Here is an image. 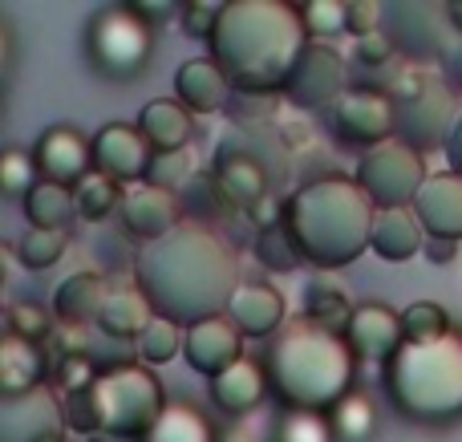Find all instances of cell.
Masks as SVG:
<instances>
[{
	"mask_svg": "<svg viewBox=\"0 0 462 442\" xmlns=\"http://www.w3.org/2000/svg\"><path fill=\"white\" fill-rule=\"evenodd\" d=\"M16 252H21V268H29V272H49V268L61 264L65 252H69V232H37V227H29V232L21 235V244H16Z\"/></svg>",
	"mask_w": 462,
	"mask_h": 442,
	"instance_id": "36",
	"label": "cell"
},
{
	"mask_svg": "<svg viewBox=\"0 0 462 442\" xmlns=\"http://www.w3.org/2000/svg\"><path fill=\"white\" fill-rule=\"evenodd\" d=\"M8 65H13V32H8V24L0 21V78L8 73Z\"/></svg>",
	"mask_w": 462,
	"mask_h": 442,
	"instance_id": "55",
	"label": "cell"
},
{
	"mask_svg": "<svg viewBox=\"0 0 462 442\" xmlns=\"http://www.w3.org/2000/svg\"><path fill=\"white\" fill-rule=\"evenodd\" d=\"M272 394V378H268V362L244 354L227 373H219L211 382V406H216L224 419H247L255 414Z\"/></svg>",
	"mask_w": 462,
	"mask_h": 442,
	"instance_id": "18",
	"label": "cell"
},
{
	"mask_svg": "<svg viewBox=\"0 0 462 442\" xmlns=\"http://www.w3.org/2000/svg\"><path fill=\"white\" fill-rule=\"evenodd\" d=\"M247 216H252V224L260 227V232H268V227H276V224H284V199H276V195H263L260 203H255L252 211H247Z\"/></svg>",
	"mask_w": 462,
	"mask_h": 442,
	"instance_id": "48",
	"label": "cell"
},
{
	"mask_svg": "<svg viewBox=\"0 0 462 442\" xmlns=\"http://www.w3.org/2000/svg\"><path fill=\"white\" fill-rule=\"evenodd\" d=\"M41 183V167L24 146H0V199L24 203Z\"/></svg>",
	"mask_w": 462,
	"mask_h": 442,
	"instance_id": "34",
	"label": "cell"
},
{
	"mask_svg": "<svg viewBox=\"0 0 462 442\" xmlns=\"http://www.w3.org/2000/svg\"><path fill=\"white\" fill-rule=\"evenodd\" d=\"M151 321H154V308L143 292L138 289H110L102 317H97V329L114 341H138Z\"/></svg>",
	"mask_w": 462,
	"mask_h": 442,
	"instance_id": "29",
	"label": "cell"
},
{
	"mask_svg": "<svg viewBox=\"0 0 462 442\" xmlns=\"http://www.w3.org/2000/svg\"><path fill=\"white\" fill-rule=\"evenodd\" d=\"M442 65H447V81H450V86H458V89H462V37H458V45H450V49H447Z\"/></svg>",
	"mask_w": 462,
	"mask_h": 442,
	"instance_id": "52",
	"label": "cell"
},
{
	"mask_svg": "<svg viewBox=\"0 0 462 442\" xmlns=\"http://www.w3.org/2000/svg\"><path fill=\"white\" fill-rule=\"evenodd\" d=\"M24 207V219H29L37 232H69V224L78 219V203H73V191L69 187H57V183H45L41 179L37 191L21 203Z\"/></svg>",
	"mask_w": 462,
	"mask_h": 442,
	"instance_id": "30",
	"label": "cell"
},
{
	"mask_svg": "<svg viewBox=\"0 0 462 442\" xmlns=\"http://www.w3.org/2000/svg\"><path fill=\"white\" fill-rule=\"evenodd\" d=\"M183 357L199 378L216 382L219 373H227L231 365L244 357V333L231 325V317H211V321H199L187 329L183 337Z\"/></svg>",
	"mask_w": 462,
	"mask_h": 442,
	"instance_id": "17",
	"label": "cell"
},
{
	"mask_svg": "<svg viewBox=\"0 0 462 442\" xmlns=\"http://www.w3.org/2000/svg\"><path fill=\"white\" fill-rule=\"evenodd\" d=\"M382 29V5H365V0H349V32L353 37H369Z\"/></svg>",
	"mask_w": 462,
	"mask_h": 442,
	"instance_id": "46",
	"label": "cell"
},
{
	"mask_svg": "<svg viewBox=\"0 0 462 442\" xmlns=\"http://www.w3.org/2000/svg\"><path fill=\"white\" fill-rule=\"evenodd\" d=\"M211 175H216V183H219V191H224L227 207L252 211L255 203L268 195V170H263L252 154H239V151L219 154L216 167H211Z\"/></svg>",
	"mask_w": 462,
	"mask_h": 442,
	"instance_id": "27",
	"label": "cell"
},
{
	"mask_svg": "<svg viewBox=\"0 0 462 442\" xmlns=\"http://www.w3.org/2000/svg\"><path fill=\"white\" fill-rule=\"evenodd\" d=\"M455 118L458 114H455V102H450V89L442 81H434L414 102L398 106V138L406 146H414L418 154H426L447 143L450 130H455Z\"/></svg>",
	"mask_w": 462,
	"mask_h": 442,
	"instance_id": "16",
	"label": "cell"
},
{
	"mask_svg": "<svg viewBox=\"0 0 462 442\" xmlns=\"http://www.w3.org/2000/svg\"><path fill=\"white\" fill-rule=\"evenodd\" d=\"M377 207L357 179L325 175L284 199V227L317 268H345L369 248Z\"/></svg>",
	"mask_w": 462,
	"mask_h": 442,
	"instance_id": "4",
	"label": "cell"
},
{
	"mask_svg": "<svg viewBox=\"0 0 462 442\" xmlns=\"http://www.w3.org/2000/svg\"><path fill=\"white\" fill-rule=\"evenodd\" d=\"M49 378V354L45 345L21 337L13 329H0V394H32Z\"/></svg>",
	"mask_w": 462,
	"mask_h": 442,
	"instance_id": "22",
	"label": "cell"
},
{
	"mask_svg": "<svg viewBox=\"0 0 462 442\" xmlns=\"http://www.w3.org/2000/svg\"><path fill=\"white\" fill-rule=\"evenodd\" d=\"M191 179H195V167H191V154L187 151L154 154L151 170H146V187H159V191H171V195H179Z\"/></svg>",
	"mask_w": 462,
	"mask_h": 442,
	"instance_id": "43",
	"label": "cell"
},
{
	"mask_svg": "<svg viewBox=\"0 0 462 442\" xmlns=\"http://www.w3.org/2000/svg\"><path fill=\"white\" fill-rule=\"evenodd\" d=\"M183 337H187V329H179L175 321H162V317H154L134 345H138V357H143V365H167V362H175V357L183 354Z\"/></svg>",
	"mask_w": 462,
	"mask_h": 442,
	"instance_id": "39",
	"label": "cell"
},
{
	"mask_svg": "<svg viewBox=\"0 0 462 442\" xmlns=\"http://www.w3.org/2000/svg\"><path fill=\"white\" fill-rule=\"evenodd\" d=\"M328 422H333L337 442H374L377 438V402L365 394V390H349L341 402L328 410Z\"/></svg>",
	"mask_w": 462,
	"mask_h": 442,
	"instance_id": "31",
	"label": "cell"
},
{
	"mask_svg": "<svg viewBox=\"0 0 462 442\" xmlns=\"http://www.w3.org/2000/svg\"><path fill=\"white\" fill-rule=\"evenodd\" d=\"M154 162V146L138 130V122H106L94 130V170L110 175L122 187L146 183V170Z\"/></svg>",
	"mask_w": 462,
	"mask_h": 442,
	"instance_id": "13",
	"label": "cell"
},
{
	"mask_svg": "<svg viewBox=\"0 0 462 442\" xmlns=\"http://www.w3.org/2000/svg\"><path fill=\"white\" fill-rule=\"evenodd\" d=\"M97 365L89 362V354L86 349H73V354H61L57 357V370H53V390L61 398H69V394H86L89 386L97 382Z\"/></svg>",
	"mask_w": 462,
	"mask_h": 442,
	"instance_id": "42",
	"label": "cell"
},
{
	"mask_svg": "<svg viewBox=\"0 0 462 442\" xmlns=\"http://www.w3.org/2000/svg\"><path fill=\"white\" fill-rule=\"evenodd\" d=\"M236 97L231 81L224 78L211 57H187L175 73V102H183L191 114H216Z\"/></svg>",
	"mask_w": 462,
	"mask_h": 442,
	"instance_id": "23",
	"label": "cell"
},
{
	"mask_svg": "<svg viewBox=\"0 0 462 442\" xmlns=\"http://www.w3.org/2000/svg\"><path fill=\"white\" fill-rule=\"evenodd\" d=\"M345 89V57L325 41H309L284 86V102H292L296 110H333Z\"/></svg>",
	"mask_w": 462,
	"mask_h": 442,
	"instance_id": "11",
	"label": "cell"
},
{
	"mask_svg": "<svg viewBox=\"0 0 462 442\" xmlns=\"http://www.w3.org/2000/svg\"><path fill=\"white\" fill-rule=\"evenodd\" d=\"M447 154H450V167H455V175H462V110L455 118V130H450L447 138Z\"/></svg>",
	"mask_w": 462,
	"mask_h": 442,
	"instance_id": "54",
	"label": "cell"
},
{
	"mask_svg": "<svg viewBox=\"0 0 462 442\" xmlns=\"http://www.w3.org/2000/svg\"><path fill=\"white\" fill-rule=\"evenodd\" d=\"M45 442H69V438H65V435H53V438H45Z\"/></svg>",
	"mask_w": 462,
	"mask_h": 442,
	"instance_id": "57",
	"label": "cell"
},
{
	"mask_svg": "<svg viewBox=\"0 0 462 442\" xmlns=\"http://www.w3.org/2000/svg\"><path fill=\"white\" fill-rule=\"evenodd\" d=\"M255 260H260L268 272H296L300 264H309L300 252V244L292 240L284 224L268 227V232H255Z\"/></svg>",
	"mask_w": 462,
	"mask_h": 442,
	"instance_id": "35",
	"label": "cell"
},
{
	"mask_svg": "<svg viewBox=\"0 0 462 442\" xmlns=\"http://www.w3.org/2000/svg\"><path fill=\"white\" fill-rule=\"evenodd\" d=\"M134 289L151 300L154 317L191 329L227 313L239 289L236 252L211 227L183 224L134 256Z\"/></svg>",
	"mask_w": 462,
	"mask_h": 442,
	"instance_id": "1",
	"label": "cell"
},
{
	"mask_svg": "<svg viewBox=\"0 0 462 442\" xmlns=\"http://www.w3.org/2000/svg\"><path fill=\"white\" fill-rule=\"evenodd\" d=\"M32 159L41 167V179L57 187H78L86 175H94V134H86L73 122H53L32 146Z\"/></svg>",
	"mask_w": 462,
	"mask_h": 442,
	"instance_id": "12",
	"label": "cell"
},
{
	"mask_svg": "<svg viewBox=\"0 0 462 442\" xmlns=\"http://www.w3.org/2000/svg\"><path fill=\"white\" fill-rule=\"evenodd\" d=\"M134 13L143 16V21H151L154 29H159L162 21H171V16L183 13V5H171V0H159V5H146V0H134Z\"/></svg>",
	"mask_w": 462,
	"mask_h": 442,
	"instance_id": "50",
	"label": "cell"
},
{
	"mask_svg": "<svg viewBox=\"0 0 462 442\" xmlns=\"http://www.w3.org/2000/svg\"><path fill=\"white\" fill-rule=\"evenodd\" d=\"M309 41L300 5L292 0H227L208 41V57L224 69L236 94L268 97L288 86Z\"/></svg>",
	"mask_w": 462,
	"mask_h": 442,
	"instance_id": "2",
	"label": "cell"
},
{
	"mask_svg": "<svg viewBox=\"0 0 462 442\" xmlns=\"http://www.w3.org/2000/svg\"><path fill=\"white\" fill-rule=\"evenodd\" d=\"M272 442H337L328 414L312 410H284L272 430Z\"/></svg>",
	"mask_w": 462,
	"mask_h": 442,
	"instance_id": "40",
	"label": "cell"
},
{
	"mask_svg": "<svg viewBox=\"0 0 462 442\" xmlns=\"http://www.w3.org/2000/svg\"><path fill=\"white\" fill-rule=\"evenodd\" d=\"M268 378L284 410L328 414L349 390H357V354L341 333L296 317L272 337Z\"/></svg>",
	"mask_w": 462,
	"mask_h": 442,
	"instance_id": "3",
	"label": "cell"
},
{
	"mask_svg": "<svg viewBox=\"0 0 462 442\" xmlns=\"http://www.w3.org/2000/svg\"><path fill=\"white\" fill-rule=\"evenodd\" d=\"M382 32L393 53L410 61L447 57L450 49V16L447 5H382Z\"/></svg>",
	"mask_w": 462,
	"mask_h": 442,
	"instance_id": "10",
	"label": "cell"
},
{
	"mask_svg": "<svg viewBox=\"0 0 462 442\" xmlns=\"http://www.w3.org/2000/svg\"><path fill=\"white\" fill-rule=\"evenodd\" d=\"M414 216L434 240L462 244V175H430L414 199Z\"/></svg>",
	"mask_w": 462,
	"mask_h": 442,
	"instance_id": "21",
	"label": "cell"
},
{
	"mask_svg": "<svg viewBox=\"0 0 462 442\" xmlns=\"http://www.w3.org/2000/svg\"><path fill=\"white\" fill-rule=\"evenodd\" d=\"M227 317H231V325L252 341L276 337V333L288 325L284 292L272 289V284H263V281H247V284H239L236 297H231Z\"/></svg>",
	"mask_w": 462,
	"mask_h": 442,
	"instance_id": "20",
	"label": "cell"
},
{
	"mask_svg": "<svg viewBox=\"0 0 462 442\" xmlns=\"http://www.w3.org/2000/svg\"><path fill=\"white\" fill-rule=\"evenodd\" d=\"M118 224H122V232L134 235V240L146 248V244L171 235L175 227H183L187 219H183V203H179V195L138 183V187H126V195H122Z\"/></svg>",
	"mask_w": 462,
	"mask_h": 442,
	"instance_id": "15",
	"label": "cell"
},
{
	"mask_svg": "<svg viewBox=\"0 0 462 442\" xmlns=\"http://www.w3.org/2000/svg\"><path fill=\"white\" fill-rule=\"evenodd\" d=\"M86 402L89 419H94V435L106 438H143L167 410L162 382L143 362L106 365L94 386L86 390Z\"/></svg>",
	"mask_w": 462,
	"mask_h": 442,
	"instance_id": "6",
	"label": "cell"
},
{
	"mask_svg": "<svg viewBox=\"0 0 462 442\" xmlns=\"http://www.w3.org/2000/svg\"><path fill=\"white\" fill-rule=\"evenodd\" d=\"M53 321H57L53 308H41V305H32V300H21V305L8 308V329L37 341V345L45 337H53Z\"/></svg>",
	"mask_w": 462,
	"mask_h": 442,
	"instance_id": "44",
	"label": "cell"
},
{
	"mask_svg": "<svg viewBox=\"0 0 462 442\" xmlns=\"http://www.w3.org/2000/svg\"><path fill=\"white\" fill-rule=\"evenodd\" d=\"M122 195H126V187L114 183V179L102 175V170H94V175H86L78 187H73L78 219H89V224H97V219H106V216H118Z\"/></svg>",
	"mask_w": 462,
	"mask_h": 442,
	"instance_id": "33",
	"label": "cell"
},
{
	"mask_svg": "<svg viewBox=\"0 0 462 442\" xmlns=\"http://www.w3.org/2000/svg\"><path fill=\"white\" fill-rule=\"evenodd\" d=\"M179 203H183V219L187 224H203L208 227L211 219H219V211L227 207V199H224V191H219V183H216V175H195L191 183L183 187V195H179Z\"/></svg>",
	"mask_w": 462,
	"mask_h": 442,
	"instance_id": "37",
	"label": "cell"
},
{
	"mask_svg": "<svg viewBox=\"0 0 462 442\" xmlns=\"http://www.w3.org/2000/svg\"><path fill=\"white\" fill-rule=\"evenodd\" d=\"M224 5H227V0H187L183 13H179V32H183V37L211 41L219 16H224Z\"/></svg>",
	"mask_w": 462,
	"mask_h": 442,
	"instance_id": "45",
	"label": "cell"
},
{
	"mask_svg": "<svg viewBox=\"0 0 462 442\" xmlns=\"http://www.w3.org/2000/svg\"><path fill=\"white\" fill-rule=\"evenodd\" d=\"M382 386L393 410L422 427H447L462 419V329L439 341H402L382 365Z\"/></svg>",
	"mask_w": 462,
	"mask_h": 442,
	"instance_id": "5",
	"label": "cell"
},
{
	"mask_svg": "<svg viewBox=\"0 0 462 442\" xmlns=\"http://www.w3.org/2000/svg\"><path fill=\"white\" fill-rule=\"evenodd\" d=\"M426 260L430 264H439V268H447V264H455V256H458V244L455 240H434V235H426Z\"/></svg>",
	"mask_w": 462,
	"mask_h": 442,
	"instance_id": "51",
	"label": "cell"
},
{
	"mask_svg": "<svg viewBox=\"0 0 462 442\" xmlns=\"http://www.w3.org/2000/svg\"><path fill=\"white\" fill-rule=\"evenodd\" d=\"M219 435H224V430L216 427V419H211L203 406L167 402L162 419L154 422L138 442H219Z\"/></svg>",
	"mask_w": 462,
	"mask_h": 442,
	"instance_id": "28",
	"label": "cell"
},
{
	"mask_svg": "<svg viewBox=\"0 0 462 442\" xmlns=\"http://www.w3.org/2000/svg\"><path fill=\"white\" fill-rule=\"evenodd\" d=\"M361 191L374 199L377 211H393V207H414L418 191L426 187V159L406 146L402 138L374 146V151L361 154L357 175Z\"/></svg>",
	"mask_w": 462,
	"mask_h": 442,
	"instance_id": "8",
	"label": "cell"
},
{
	"mask_svg": "<svg viewBox=\"0 0 462 442\" xmlns=\"http://www.w3.org/2000/svg\"><path fill=\"white\" fill-rule=\"evenodd\" d=\"M353 308L357 305H349V297L337 284H309L304 289V317L328 333H341L345 337V329L353 321Z\"/></svg>",
	"mask_w": 462,
	"mask_h": 442,
	"instance_id": "32",
	"label": "cell"
},
{
	"mask_svg": "<svg viewBox=\"0 0 462 442\" xmlns=\"http://www.w3.org/2000/svg\"><path fill=\"white\" fill-rule=\"evenodd\" d=\"M0 122H5V97H0Z\"/></svg>",
	"mask_w": 462,
	"mask_h": 442,
	"instance_id": "58",
	"label": "cell"
},
{
	"mask_svg": "<svg viewBox=\"0 0 462 442\" xmlns=\"http://www.w3.org/2000/svg\"><path fill=\"white\" fill-rule=\"evenodd\" d=\"M16 268H21V252H16V244L0 240V284H5Z\"/></svg>",
	"mask_w": 462,
	"mask_h": 442,
	"instance_id": "53",
	"label": "cell"
},
{
	"mask_svg": "<svg viewBox=\"0 0 462 442\" xmlns=\"http://www.w3.org/2000/svg\"><path fill=\"white\" fill-rule=\"evenodd\" d=\"M357 61H365V65H385V61H393V45L385 41L382 29L357 41Z\"/></svg>",
	"mask_w": 462,
	"mask_h": 442,
	"instance_id": "47",
	"label": "cell"
},
{
	"mask_svg": "<svg viewBox=\"0 0 462 442\" xmlns=\"http://www.w3.org/2000/svg\"><path fill=\"white\" fill-rule=\"evenodd\" d=\"M159 29L134 13V5H106L86 21V61L106 81H134L151 69Z\"/></svg>",
	"mask_w": 462,
	"mask_h": 442,
	"instance_id": "7",
	"label": "cell"
},
{
	"mask_svg": "<svg viewBox=\"0 0 462 442\" xmlns=\"http://www.w3.org/2000/svg\"><path fill=\"white\" fill-rule=\"evenodd\" d=\"M450 329H455L450 313L442 305H434V300H414L410 308H402V337L414 341V345L447 337Z\"/></svg>",
	"mask_w": 462,
	"mask_h": 442,
	"instance_id": "38",
	"label": "cell"
},
{
	"mask_svg": "<svg viewBox=\"0 0 462 442\" xmlns=\"http://www.w3.org/2000/svg\"><path fill=\"white\" fill-rule=\"evenodd\" d=\"M110 297V281L102 272H73L57 284L53 292V317L57 325H69V329H86L89 321L97 325Z\"/></svg>",
	"mask_w": 462,
	"mask_h": 442,
	"instance_id": "24",
	"label": "cell"
},
{
	"mask_svg": "<svg viewBox=\"0 0 462 442\" xmlns=\"http://www.w3.org/2000/svg\"><path fill=\"white\" fill-rule=\"evenodd\" d=\"M328 126L341 143L349 146H374L398 138V102H393L385 89L374 86H353L341 94V102L328 110Z\"/></svg>",
	"mask_w": 462,
	"mask_h": 442,
	"instance_id": "9",
	"label": "cell"
},
{
	"mask_svg": "<svg viewBox=\"0 0 462 442\" xmlns=\"http://www.w3.org/2000/svg\"><path fill=\"white\" fill-rule=\"evenodd\" d=\"M369 248L385 260V264H406L418 252L426 248V227L418 224L414 207H393V211H377L374 219V235Z\"/></svg>",
	"mask_w": 462,
	"mask_h": 442,
	"instance_id": "26",
	"label": "cell"
},
{
	"mask_svg": "<svg viewBox=\"0 0 462 442\" xmlns=\"http://www.w3.org/2000/svg\"><path fill=\"white\" fill-rule=\"evenodd\" d=\"M345 341L357 354V362H390L402 349V313H393L382 300H365L353 308V321L345 329Z\"/></svg>",
	"mask_w": 462,
	"mask_h": 442,
	"instance_id": "19",
	"label": "cell"
},
{
	"mask_svg": "<svg viewBox=\"0 0 462 442\" xmlns=\"http://www.w3.org/2000/svg\"><path fill=\"white\" fill-rule=\"evenodd\" d=\"M65 435L61 394L53 386H41L32 394H0V442H45Z\"/></svg>",
	"mask_w": 462,
	"mask_h": 442,
	"instance_id": "14",
	"label": "cell"
},
{
	"mask_svg": "<svg viewBox=\"0 0 462 442\" xmlns=\"http://www.w3.org/2000/svg\"><path fill=\"white\" fill-rule=\"evenodd\" d=\"M447 16H450V29L462 37V0H450L447 5Z\"/></svg>",
	"mask_w": 462,
	"mask_h": 442,
	"instance_id": "56",
	"label": "cell"
},
{
	"mask_svg": "<svg viewBox=\"0 0 462 442\" xmlns=\"http://www.w3.org/2000/svg\"><path fill=\"white\" fill-rule=\"evenodd\" d=\"M300 21L312 41L341 37V32H349V0H309V5H300Z\"/></svg>",
	"mask_w": 462,
	"mask_h": 442,
	"instance_id": "41",
	"label": "cell"
},
{
	"mask_svg": "<svg viewBox=\"0 0 462 442\" xmlns=\"http://www.w3.org/2000/svg\"><path fill=\"white\" fill-rule=\"evenodd\" d=\"M138 130L154 146V154H175V151H187V143H191L195 114L183 102H175V97H154L138 114Z\"/></svg>",
	"mask_w": 462,
	"mask_h": 442,
	"instance_id": "25",
	"label": "cell"
},
{
	"mask_svg": "<svg viewBox=\"0 0 462 442\" xmlns=\"http://www.w3.org/2000/svg\"><path fill=\"white\" fill-rule=\"evenodd\" d=\"M219 442H268V430L260 419H239L219 435Z\"/></svg>",
	"mask_w": 462,
	"mask_h": 442,
	"instance_id": "49",
	"label": "cell"
}]
</instances>
